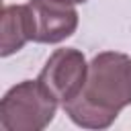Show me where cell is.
Returning <instances> with one entry per match:
<instances>
[{
    "instance_id": "obj_1",
    "label": "cell",
    "mask_w": 131,
    "mask_h": 131,
    "mask_svg": "<svg viewBox=\"0 0 131 131\" xmlns=\"http://www.w3.org/2000/svg\"><path fill=\"white\" fill-rule=\"evenodd\" d=\"M129 104L131 57L119 51H102L88 63V78L82 92L66 102L63 111L80 127L106 129Z\"/></svg>"
},
{
    "instance_id": "obj_2",
    "label": "cell",
    "mask_w": 131,
    "mask_h": 131,
    "mask_svg": "<svg viewBox=\"0 0 131 131\" xmlns=\"http://www.w3.org/2000/svg\"><path fill=\"white\" fill-rule=\"evenodd\" d=\"M57 104L39 80H25L2 96L0 127L4 131H41L53 121Z\"/></svg>"
},
{
    "instance_id": "obj_3",
    "label": "cell",
    "mask_w": 131,
    "mask_h": 131,
    "mask_svg": "<svg viewBox=\"0 0 131 131\" xmlns=\"http://www.w3.org/2000/svg\"><path fill=\"white\" fill-rule=\"evenodd\" d=\"M86 78H88L86 57L82 55V51L74 47H66V49H55L49 55L37 80L63 106L82 92Z\"/></svg>"
},
{
    "instance_id": "obj_4",
    "label": "cell",
    "mask_w": 131,
    "mask_h": 131,
    "mask_svg": "<svg viewBox=\"0 0 131 131\" xmlns=\"http://www.w3.org/2000/svg\"><path fill=\"white\" fill-rule=\"evenodd\" d=\"M37 43H59L78 29V10L63 0H29Z\"/></svg>"
},
{
    "instance_id": "obj_5",
    "label": "cell",
    "mask_w": 131,
    "mask_h": 131,
    "mask_svg": "<svg viewBox=\"0 0 131 131\" xmlns=\"http://www.w3.org/2000/svg\"><path fill=\"white\" fill-rule=\"evenodd\" d=\"M35 27L29 4H8L2 10V37H0V55L8 57L33 41Z\"/></svg>"
},
{
    "instance_id": "obj_6",
    "label": "cell",
    "mask_w": 131,
    "mask_h": 131,
    "mask_svg": "<svg viewBox=\"0 0 131 131\" xmlns=\"http://www.w3.org/2000/svg\"><path fill=\"white\" fill-rule=\"evenodd\" d=\"M63 2H70V4H82V2H86V0H63Z\"/></svg>"
}]
</instances>
